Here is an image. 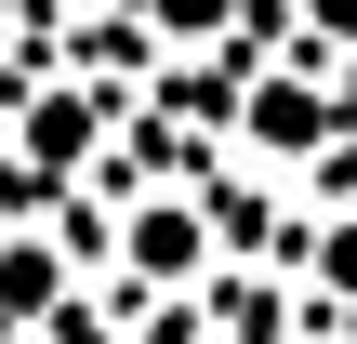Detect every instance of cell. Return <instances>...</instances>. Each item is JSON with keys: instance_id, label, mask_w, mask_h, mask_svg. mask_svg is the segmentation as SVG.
<instances>
[{"instance_id": "7a4b0ae2", "label": "cell", "mask_w": 357, "mask_h": 344, "mask_svg": "<svg viewBox=\"0 0 357 344\" xmlns=\"http://www.w3.org/2000/svg\"><path fill=\"white\" fill-rule=\"evenodd\" d=\"M119 13H132L146 53H225V40L252 27V0H119Z\"/></svg>"}, {"instance_id": "6da1fadb", "label": "cell", "mask_w": 357, "mask_h": 344, "mask_svg": "<svg viewBox=\"0 0 357 344\" xmlns=\"http://www.w3.org/2000/svg\"><path fill=\"white\" fill-rule=\"evenodd\" d=\"M106 252H119V292H132V305H159V292H212V278H225V239H212L199 172L132 186V199H119V225H106Z\"/></svg>"}, {"instance_id": "3957f363", "label": "cell", "mask_w": 357, "mask_h": 344, "mask_svg": "<svg viewBox=\"0 0 357 344\" xmlns=\"http://www.w3.org/2000/svg\"><path fill=\"white\" fill-rule=\"evenodd\" d=\"M305 292H318V305H357V212H318V239H305Z\"/></svg>"}]
</instances>
